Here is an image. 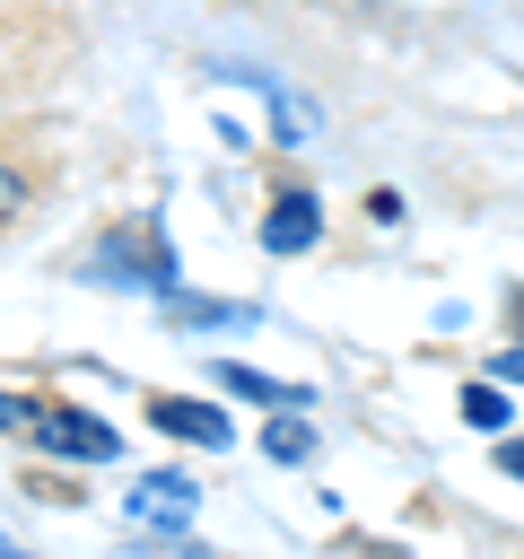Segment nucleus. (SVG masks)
Instances as JSON below:
<instances>
[{
  "mask_svg": "<svg viewBox=\"0 0 524 559\" xmlns=\"http://www.w3.org/2000/svg\"><path fill=\"white\" fill-rule=\"evenodd\" d=\"M87 280H105V288H157V297H175L183 288V262H175V245L157 236V227H114L105 245H96V271Z\"/></svg>",
  "mask_w": 524,
  "mask_h": 559,
  "instance_id": "obj_1",
  "label": "nucleus"
},
{
  "mask_svg": "<svg viewBox=\"0 0 524 559\" xmlns=\"http://www.w3.org/2000/svg\"><path fill=\"white\" fill-rule=\"evenodd\" d=\"M26 437H35L44 454H61V463H114V454H122V437H114L105 419H87V411H70V402H35V419H26Z\"/></svg>",
  "mask_w": 524,
  "mask_h": 559,
  "instance_id": "obj_2",
  "label": "nucleus"
},
{
  "mask_svg": "<svg viewBox=\"0 0 524 559\" xmlns=\"http://www.w3.org/2000/svg\"><path fill=\"white\" fill-rule=\"evenodd\" d=\"M192 515H201V480H183V472H140L122 489V524H140V533H192Z\"/></svg>",
  "mask_w": 524,
  "mask_h": 559,
  "instance_id": "obj_3",
  "label": "nucleus"
},
{
  "mask_svg": "<svg viewBox=\"0 0 524 559\" xmlns=\"http://www.w3.org/2000/svg\"><path fill=\"white\" fill-rule=\"evenodd\" d=\"M148 428H166V437H183V445H236V428H227V411H210V402H183V393H157L148 402Z\"/></svg>",
  "mask_w": 524,
  "mask_h": 559,
  "instance_id": "obj_4",
  "label": "nucleus"
},
{
  "mask_svg": "<svg viewBox=\"0 0 524 559\" xmlns=\"http://www.w3.org/2000/svg\"><path fill=\"white\" fill-rule=\"evenodd\" d=\"M314 236H323V201H314V192H279V201L262 210V245H271V253H306Z\"/></svg>",
  "mask_w": 524,
  "mask_h": 559,
  "instance_id": "obj_5",
  "label": "nucleus"
},
{
  "mask_svg": "<svg viewBox=\"0 0 524 559\" xmlns=\"http://www.w3.org/2000/svg\"><path fill=\"white\" fill-rule=\"evenodd\" d=\"M218 384H227V393H245V402H262V411H306V402H314L306 384L262 376V367H245V358H218Z\"/></svg>",
  "mask_w": 524,
  "mask_h": 559,
  "instance_id": "obj_6",
  "label": "nucleus"
},
{
  "mask_svg": "<svg viewBox=\"0 0 524 559\" xmlns=\"http://www.w3.org/2000/svg\"><path fill=\"white\" fill-rule=\"evenodd\" d=\"M166 314L183 323V332H236V323H253V306H236V297H166Z\"/></svg>",
  "mask_w": 524,
  "mask_h": 559,
  "instance_id": "obj_7",
  "label": "nucleus"
},
{
  "mask_svg": "<svg viewBox=\"0 0 524 559\" xmlns=\"http://www.w3.org/2000/svg\"><path fill=\"white\" fill-rule=\"evenodd\" d=\"M262 454H271V463H306V454H314V428H306V411H279V419L262 428Z\"/></svg>",
  "mask_w": 524,
  "mask_h": 559,
  "instance_id": "obj_8",
  "label": "nucleus"
},
{
  "mask_svg": "<svg viewBox=\"0 0 524 559\" xmlns=\"http://www.w3.org/2000/svg\"><path fill=\"white\" fill-rule=\"evenodd\" d=\"M463 419H472V428H489V437H498V428L515 419V411H507V393H498V376H480V384H463Z\"/></svg>",
  "mask_w": 524,
  "mask_h": 559,
  "instance_id": "obj_9",
  "label": "nucleus"
},
{
  "mask_svg": "<svg viewBox=\"0 0 524 559\" xmlns=\"http://www.w3.org/2000/svg\"><path fill=\"white\" fill-rule=\"evenodd\" d=\"M489 376H498V384H524V349H498V358H489Z\"/></svg>",
  "mask_w": 524,
  "mask_h": 559,
  "instance_id": "obj_10",
  "label": "nucleus"
},
{
  "mask_svg": "<svg viewBox=\"0 0 524 559\" xmlns=\"http://www.w3.org/2000/svg\"><path fill=\"white\" fill-rule=\"evenodd\" d=\"M17 201H26V183H17V175H9V166H0V227H9V218H17Z\"/></svg>",
  "mask_w": 524,
  "mask_h": 559,
  "instance_id": "obj_11",
  "label": "nucleus"
},
{
  "mask_svg": "<svg viewBox=\"0 0 524 559\" xmlns=\"http://www.w3.org/2000/svg\"><path fill=\"white\" fill-rule=\"evenodd\" d=\"M35 419V402H17V393H0V428H26Z\"/></svg>",
  "mask_w": 524,
  "mask_h": 559,
  "instance_id": "obj_12",
  "label": "nucleus"
},
{
  "mask_svg": "<svg viewBox=\"0 0 524 559\" xmlns=\"http://www.w3.org/2000/svg\"><path fill=\"white\" fill-rule=\"evenodd\" d=\"M498 463H507V480H524V445H498Z\"/></svg>",
  "mask_w": 524,
  "mask_h": 559,
  "instance_id": "obj_13",
  "label": "nucleus"
}]
</instances>
